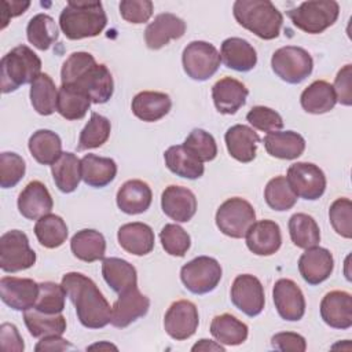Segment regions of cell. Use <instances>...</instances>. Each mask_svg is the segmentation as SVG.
Wrapping results in <instances>:
<instances>
[{"label": "cell", "mask_w": 352, "mask_h": 352, "mask_svg": "<svg viewBox=\"0 0 352 352\" xmlns=\"http://www.w3.org/2000/svg\"><path fill=\"white\" fill-rule=\"evenodd\" d=\"M60 81L89 96L92 103H106L114 91L110 70L103 63H96L94 55L77 51L69 55L60 70Z\"/></svg>", "instance_id": "obj_1"}, {"label": "cell", "mask_w": 352, "mask_h": 352, "mask_svg": "<svg viewBox=\"0 0 352 352\" xmlns=\"http://www.w3.org/2000/svg\"><path fill=\"white\" fill-rule=\"evenodd\" d=\"M84 327L102 329L111 320V308L96 283L81 272H67L60 283Z\"/></svg>", "instance_id": "obj_2"}, {"label": "cell", "mask_w": 352, "mask_h": 352, "mask_svg": "<svg viewBox=\"0 0 352 352\" xmlns=\"http://www.w3.org/2000/svg\"><path fill=\"white\" fill-rule=\"evenodd\" d=\"M106 23L107 16L100 1H67L59 15V28L69 40L95 37Z\"/></svg>", "instance_id": "obj_3"}, {"label": "cell", "mask_w": 352, "mask_h": 352, "mask_svg": "<svg viewBox=\"0 0 352 352\" xmlns=\"http://www.w3.org/2000/svg\"><path fill=\"white\" fill-rule=\"evenodd\" d=\"M232 12L242 28L263 40L276 38L280 33L283 15L268 0H236Z\"/></svg>", "instance_id": "obj_4"}, {"label": "cell", "mask_w": 352, "mask_h": 352, "mask_svg": "<svg viewBox=\"0 0 352 352\" xmlns=\"http://www.w3.org/2000/svg\"><path fill=\"white\" fill-rule=\"evenodd\" d=\"M41 74V59L28 45H18L0 62L1 92L8 94L23 84H32Z\"/></svg>", "instance_id": "obj_5"}, {"label": "cell", "mask_w": 352, "mask_h": 352, "mask_svg": "<svg viewBox=\"0 0 352 352\" xmlns=\"http://www.w3.org/2000/svg\"><path fill=\"white\" fill-rule=\"evenodd\" d=\"M340 14V6L334 0H311L286 11L293 25L309 34H318L334 25Z\"/></svg>", "instance_id": "obj_6"}, {"label": "cell", "mask_w": 352, "mask_h": 352, "mask_svg": "<svg viewBox=\"0 0 352 352\" xmlns=\"http://www.w3.org/2000/svg\"><path fill=\"white\" fill-rule=\"evenodd\" d=\"M271 66L280 80L289 84H300L312 73L314 60L304 48L286 45L274 52Z\"/></svg>", "instance_id": "obj_7"}, {"label": "cell", "mask_w": 352, "mask_h": 352, "mask_svg": "<svg viewBox=\"0 0 352 352\" xmlns=\"http://www.w3.org/2000/svg\"><path fill=\"white\" fill-rule=\"evenodd\" d=\"M256 221V212L250 202L234 197L224 201L216 212V226L227 236L243 238Z\"/></svg>", "instance_id": "obj_8"}, {"label": "cell", "mask_w": 352, "mask_h": 352, "mask_svg": "<svg viewBox=\"0 0 352 352\" xmlns=\"http://www.w3.org/2000/svg\"><path fill=\"white\" fill-rule=\"evenodd\" d=\"M221 265L209 256H198L184 264L180 279L187 290L194 294H206L216 289L221 279Z\"/></svg>", "instance_id": "obj_9"}, {"label": "cell", "mask_w": 352, "mask_h": 352, "mask_svg": "<svg viewBox=\"0 0 352 352\" xmlns=\"http://www.w3.org/2000/svg\"><path fill=\"white\" fill-rule=\"evenodd\" d=\"M36 253L29 245L25 232L11 230L0 238V268L4 272H18L33 267Z\"/></svg>", "instance_id": "obj_10"}, {"label": "cell", "mask_w": 352, "mask_h": 352, "mask_svg": "<svg viewBox=\"0 0 352 352\" xmlns=\"http://www.w3.org/2000/svg\"><path fill=\"white\" fill-rule=\"evenodd\" d=\"M183 69L186 74L195 81L210 78L220 66V54L216 47L208 41H191L183 50Z\"/></svg>", "instance_id": "obj_11"}, {"label": "cell", "mask_w": 352, "mask_h": 352, "mask_svg": "<svg viewBox=\"0 0 352 352\" xmlns=\"http://www.w3.org/2000/svg\"><path fill=\"white\" fill-rule=\"evenodd\" d=\"M286 180L297 197L308 201L319 199L326 190L323 170L311 162H296L290 165Z\"/></svg>", "instance_id": "obj_12"}, {"label": "cell", "mask_w": 352, "mask_h": 352, "mask_svg": "<svg viewBox=\"0 0 352 352\" xmlns=\"http://www.w3.org/2000/svg\"><path fill=\"white\" fill-rule=\"evenodd\" d=\"M198 324L199 315L197 305L188 300L172 302L164 316V329L176 341H183L194 336Z\"/></svg>", "instance_id": "obj_13"}, {"label": "cell", "mask_w": 352, "mask_h": 352, "mask_svg": "<svg viewBox=\"0 0 352 352\" xmlns=\"http://www.w3.org/2000/svg\"><path fill=\"white\" fill-rule=\"evenodd\" d=\"M231 301L241 312L250 318L260 315L265 304L261 282L250 274L238 275L231 286Z\"/></svg>", "instance_id": "obj_14"}, {"label": "cell", "mask_w": 352, "mask_h": 352, "mask_svg": "<svg viewBox=\"0 0 352 352\" xmlns=\"http://www.w3.org/2000/svg\"><path fill=\"white\" fill-rule=\"evenodd\" d=\"M275 308L279 316L289 322L300 320L305 314V298L298 285L287 278L278 279L272 289Z\"/></svg>", "instance_id": "obj_15"}, {"label": "cell", "mask_w": 352, "mask_h": 352, "mask_svg": "<svg viewBox=\"0 0 352 352\" xmlns=\"http://www.w3.org/2000/svg\"><path fill=\"white\" fill-rule=\"evenodd\" d=\"M38 283L29 278L3 276L0 279L1 301L15 311H26L36 304Z\"/></svg>", "instance_id": "obj_16"}, {"label": "cell", "mask_w": 352, "mask_h": 352, "mask_svg": "<svg viewBox=\"0 0 352 352\" xmlns=\"http://www.w3.org/2000/svg\"><path fill=\"white\" fill-rule=\"evenodd\" d=\"M150 300L138 287H132L121 294L111 307V320L114 327L124 329L132 322L144 316L148 312Z\"/></svg>", "instance_id": "obj_17"}, {"label": "cell", "mask_w": 352, "mask_h": 352, "mask_svg": "<svg viewBox=\"0 0 352 352\" xmlns=\"http://www.w3.org/2000/svg\"><path fill=\"white\" fill-rule=\"evenodd\" d=\"M186 33V22L170 12L158 14L144 30V41L150 50H160L170 40H177Z\"/></svg>", "instance_id": "obj_18"}, {"label": "cell", "mask_w": 352, "mask_h": 352, "mask_svg": "<svg viewBox=\"0 0 352 352\" xmlns=\"http://www.w3.org/2000/svg\"><path fill=\"white\" fill-rule=\"evenodd\" d=\"M334 258L330 250L314 246L305 249L298 258V271L308 285H319L324 282L333 272Z\"/></svg>", "instance_id": "obj_19"}, {"label": "cell", "mask_w": 352, "mask_h": 352, "mask_svg": "<svg viewBox=\"0 0 352 352\" xmlns=\"http://www.w3.org/2000/svg\"><path fill=\"white\" fill-rule=\"evenodd\" d=\"M161 206L169 219L176 223H187L197 212V198L187 187L168 186L162 191Z\"/></svg>", "instance_id": "obj_20"}, {"label": "cell", "mask_w": 352, "mask_h": 352, "mask_svg": "<svg viewBox=\"0 0 352 352\" xmlns=\"http://www.w3.org/2000/svg\"><path fill=\"white\" fill-rule=\"evenodd\" d=\"M320 316L333 329H349L352 326V296L344 290L329 292L320 301Z\"/></svg>", "instance_id": "obj_21"}, {"label": "cell", "mask_w": 352, "mask_h": 352, "mask_svg": "<svg viewBox=\"0 0 352 352\" xmlns=\"http://www.w3.org/2000/svg\"><path fill=\"white\" fill-rule=\"evenodd\" d=\"M245 236L248 249L257 256H271L282 245L280 228L272 220L254 221Z\"/></svg>", "instance_id": "obj_22"}, {"label": "cell", "mask_w": 352, "mask_h": 352, "mask_svg": "<svg viewBox=\"0 0 352 352\" xmlns=\"http://www.w3.org/2000/svg\"><path fill=\"white\" fill-rule=\"evenodd\" d=\"M52 206L54 201L50 191L38 180L28 183L18 197V210L29 220H38L51 213Z\"/></svg>", "instance_id": "obj_23"}, {"label": "cell", "mask_w": 352, "mask_h": 352, "mask_svg": "<svg viewBox=\"0 0 352 352\" xmlns=\"http://www.w3.org/2000/svg\"><path fill=\"white\" fill-rule=\"evenodd\" d=\"M249 89L236 78L224 77L212 87L213 103L221 114H235L246 102Z\"/></svg>", "instance_id": "obj_24"}, {"label": "cell", "mask_w": 352, "mask_h": 352, "mask_svg": "<svg viewBox=\"0 0 352 352\" xmlns=\"http://www.w3.org/2000/svg\"><path fill=\"white\" fill-rule=\"evenodd\" d=\"M117 239L120 246L135 256L148 254L154 249V231L153 228L140 221L126 223L118 228Z\"/></svg>", "instance_id": "obj_25"}, {"label": "cell", "mask_w": 352, "mask_h": 352, "mask_svg": "<svg viewBox=\"0 0 352 352\" xmlns=\"http://www.w3.org/2000/svg\"><path fill=\"white\" fill-rule=\"evenodd\" d=\"M226 146L230 155L239 162H250L256 158L257 143L260 136L250 126L236 124L227 129L224 135Z\"/></svg>", "instance_id": "obj_26"}, {"label": "cell", "mask_w": 352, "mask_h": 352, "mask_svg": "<svg viewBox=\"0 0 352 352\" xmlns=\"http://www.w3.org/2000/svg\"><path fill=\"white\" fill-rule=\"evenodd\" d=\"M220 59L228 69L249 72L257 63V54L249 41L241 37H230L221 43Z\"/></svg>", "instance_id": "obj_27"}, {"label": "cell", "mask_w": 352, "mask_h": 352, "mask_svg": "<svg viewBox=\"0 0 352 352\" xmlns=\"http://www.w3.org/2000/svg\"><path fill=\"white\" fill-rule=\"evenodd\" d=\"M117 206L126 214H139L146 212L153 199L148 184L139 179L125 182L117 191Z\"/></svg>", "instance_id": "obj_28"}, {"label": "cell", "mask_w": 352, "mask_h": 352, "mask_svg": "<svg viewBox=\"0 0 352 352\" xmlns=\"http://www.w3.org/2000/svg\"><path fill=\"white\" fill-rule=\"evenodd\" d=\"M132 113L142 121L154 122L165 117L170 107L172 100L168 94L157 91H142L132 99Z\"/></svg>", "instance_id": "obj_29"}, {"label": "cell", "mask_w": 352, "mask_h": 352, "mask_svg": "<svg viewBox=\"0 0 352 352\" xmlns=\"http://www.w3.org/2000/svg\"><path fill=\"white\" fill-rule=\"evenodd\" d=\"M263 143L271 157L280 160H296L305 150L304 138L294 131L270 132L264 136Z\"/></svg>", "instance_id": "obj_30"}, {"label": "cell", "mask_w": 352, "mask_h": 352, "mask_svg": "<svg viewBox=\"0 0 352 352\" xmlns=\"http://www.w3.org/2000/svg\"><path fill=\"white\" fill-rule=\"evenodd\" d=\"M102 275L113 292L121 294L138 285V274L135 267L118 257H107L102 261Z\"/></svg>", "instance_id": "obj_31"}, {"label": "cell", "mask_w": 352, "mask_h": 352, "mask_svg": "<svg viewBox=\"0 0 352 352\" xmlns=\"http://www.w3.org/2000/svg\"><path fill=\"white\" fill-rule=\"evenodd\" d=\"M117 175V164L107 157L85 154L81 158V179L85 184L100 188L110 184Z\"/></svg>", "instance_id": "obj_32"}, {"label": "cell", "mask_w": 352, "mask_h": 352, "mask_svg": "<svg viewBox=\"0 0 352 352\" xmlns=\"http://www.w3.org/2000/svg\"><path fill=\"white\" fill-rule=\"evenodd\" d=\"M164 160L166 168L184 179H199L204 175V162H201L190 150H187L183 144L170 146L164 153Z\"/></svg>", "instance_id": "obj_33"}, {"label": "cell", "mask_w": 352, "mask_h": 352, "mask_svg": "<svg viewBox=\"0 0 352 352\" xmlns=\"http://www.w3.org/2000/svg\"><path fill=\"white\" fill-rule=\"evenodd\" d=\"M301 107L311 114H323L337 103V98L333 85L324 80H316L309 84L300 96Z\"/></svg>", "instance_id": "obj_34"}, {"label": "cell", "mask_w": 352, "mask_h": 352, "mask_svg": "<svg viewBox=\"0 0 352 352\" xmlns=\"http://www.w3.org/2000/svg\"><path fill=\"white\" fill-rule=\"evenodd\" d=\"M55 186L62 192H73L81 180V160L73 153H62L51 165Z\"/></svg>", "instance_id": "obj_35"}, {"label": "cell", "mask_w": 352, "mask_h": 352, "mask_svg": "<svg viewBox=\"0 0 352 352\" xmlns=\"http://www.w3.org/2000/svg\"><path fill=\"white\" fill-rule=\"evenodd\" d=\"M70 249L74 257L78 260L92 263L103 258L106 253V241L99 231L85 228L73 235Z\"/></svg>", "instance_id": "obj_36"}, {"label": "cell", "mask_w": 352, "mask_h": 352, "mask_svg": "<svg viewBox=\"0 0 352 352\" xmlns=\"http://www.w3.org/2000/svg\"><path fill=\"white\" fill-rule=\"evenodd\" d=\"M23 320L29 333L36 338L62 336L66 331V319L60 314H44L29 308L23 311Z\"/></svg>", "instance_id": "obj_37"}, {"label": "cell", "mask_w": 352, "mask_h": 352, "mask_svg": "<svg viewBox=\"0 0 352 352\" xmlns=\"http://www.w3.org/2000/svg\"><path fill=\"white\" fill-rule=\"evenodd\" d=\"M28 146L32 157L41 165H52L62 154V140L50 129L33 132Z\"/></svg>", "instance_id": "obj_38"}, {"label": "cell", "mask_w": 352, "mask_h": 352, "mask_svg": "<svg viewBox=\"0 0 352 352\" xmlns=\"http://www.w3.org/2000/svg\"><path fill=\"white\" fill-rule=\"evenodd\" d=\"M210 333L219 344L241 345L246 341L249 329L231 314H221L212 319Z\"/></svg>", "instance_id": "obj_39"}, {"label": "cell", "mask_w": 352, "mask_h": 352, "mask_svg": "<svg viewBox=\"0 0 352 352\" xmlns=\"http://www.w3.org/2000/svg\"><path fill=\"white\" fill-rule=\"evenodd\" d=\"M91 103L89 96L74 87L62 84L58 89L56 111L66 120H81L89 110Z\"/></svg>", "instance_id": "obj_40"}, {"label": "cell", "mask_w": 352, "mask_h": 352, "mask_svg": "<svg viewBox=\"0 0 352 352\" xmlns=\"http://www.w3.org/2000/svg\"><path fill=\"white\" fill-rule=\"evenodd\" d=\"M289 234L292 242L301 249L318 246L320 230L316 220L307 213H294L289 219Z\"/></svg>", "instance_id": "obj_41"}, {"label": "cell", "mask_w": 352, "mask_h": 352, "mask_svg": "<svg viewBox=\"0 0 352 352\" xmlns=\"http://www.w3.org/2000/svg\"><path fill=\"white\" fill-rule=\"evenodd\" d=\"M34 234L41 246L47 249H55L63 245L69 230L60 216L48 213L36 221Z\"/></svg>", "instance_id": "obj_42"}, {"label": "cell", "mask_w": 352, "mask_h": 352, "mask_svg": "<svg viewBox=\"0 0 352 352\" xmlns=\"http://www.w3.org/2000/svg\"><path fill=\"white\" fill-rule=\"evenodd\" d=\"M58 89L47 73H41L30 84V102L33 109L41 116H51L56 110Z\"/></svg>", "instance_id": "obj_43"}, {"label": "cell", "mask_w": 352, "mask_h": 352, "mask_svg": "<svg viewBox=\"0 0 352 352\" xmlns=\"http://www.w3.org/2000/svg\"><path fill=\"white\" fill-rule=\"evenodd\" d=\"M26 36L30 44L40 51L48 50L58 40V26L47 14L34 15L26 28Z\"/></svg>", "instance_id": "obj_44"}, {"label": "cell", "mask_w": 352, "mask_h": 352, "mask_svg": "<svg viewBox=\"0 0 352 352\" xmlns=\"http://www.w3.org/2000/svg\"><path fill=\"white\" fill-rule=\"evenodd\" d=\"M110 132H111L110 121L98 113H92L89 121L87 122V125L82 128L80 133L77 150L82 151L88 148L100 147L107 142Z\"/></svg>", "instance_id": "obj_45"}, {"label": "cell", "mask_w": 352, "mask_h": 352, "mask_svg": "<svg viewBox=\"0 0 352 352\" xmlns=\"http://www.w3.org/2000/svg\"><path fill=\"white\" fill-rule=\"evenodd\" d=\"M264 198L267 205L276 212L289 210L297 202V195L290 188L285 176H275L267 183Z\"/></svg>", "instance_id": "obj_46"}, {"label": "cell", "mask_w": 352, "mask_h": 352, "mask_svg": "<svg viewBox=\"0 0 352 352\" xmlns=\"http://www.w3.org/2000/svg\"><path fill=\"white\" fill-rule=\"evenodd\" d=\"M66 292L62 285L55 282L38 283V296L32 308L44 314H60L65 308Z\"/></svg>", "instance_id": "obj_47"}, {"label": "cell", "mask_w": 352, "mask_h": 352, "mask_svg": "<svg viewBox=\"0 0 352 352\" xmlns=\"http://www.w3.org/2000/svg\"><path fill=\"white\" fill-rule=\"evenodd\" d=\"M183 146L190 150L201 162L212 161L217 155V144L214 138L209 132L199 128H195L188 133Z\"/></svg>", "instance_id": "obj_48"}, {"label": "cell", "mask_w": 352, "mask_h": 352, "mask_svg": "<svg viewBox=\"0 0 352 352\" xmlns=\"http://www.w3.org/2000/svg\"><path fill=\"white\" fill-rule=\"evenodd\" d=\"M160 239L164 250L175 257H183L191 245L190 235L177 224H165L160 232Z\"/></svg>", "instance_id": "obj_49"}, {"label": "cell", "mask_w": 352, "mask_h": 352, "mask_svg": "<svg viewBox=\"0 0 352 352\" xmlns=\"http://www.w3.org/2000/svg\"><path fill=\"white\" fill-rule=\"evenodd\" d=\"M329 219L334 231L342 238H352V202L349 198H337L329 208Z\"/></svg>", "instance_id": "obj_50"}, {"label": "cell", "mask_w": 352, "mask_h": 352, "mask_svg": "<svg viewBox=\"0 0 352 352\" xmlns=\"http://www.w3.org/2000/svg\"><path fill=\"white\" fill-rule=\"evenodd\" d=\"M26 165L16 153L4 151L0 154V186L3 188L15 187L25 176Z\"/></svg>", "instance_id": "obj_51"}, {"label": "cell", "mask_w": 352, "mask_h": 352, "mask_svg": "<svg viewBox=\"0 0 352 352\" xmlns=\"http://www.w3.org/2000/svg\"><path fill=\"white\" fill-rule=\"evenodd\" d=\"M248 122L263 132H276L283 128V120L279 113L265 106H254L246 114Z\"/></svg>", "instance_id": "obj_52"}, {"label": "cell", "mask_w": 352, "mask_h": 352, "mask_svg": "<svg viewBox=\"0 0 352 352\" xmlns=\"http://www.w3.org/2000/svg\"><path fill=\"white\" fill-rule=\"evenodd\" d=\"M153 3L150 0H122L120 3L121 16L131 23H144L153 15Z\"/></svg>", "instance_id": "obj_53"}, {"label": "cell", "mask_w": 352, "mask_h": 352, "mask_svg": "<svg viewBox=\"0 0 352 352\" xmlns=\"http://www.w3.org/2000/svg\"><path fill=\"white\" fill-rule=\"evenodd\" d=\"M271 345L280 352H304L307 349L305 338L293 331L276 333L271 338Z\"/></svg>", "instance_id": "obj_54"}, {"label": "cell", "mask_w": 352, "mask_h": 352, "mask_svg": "<svg viewBox=\"0 0 352 352\" xmlns=\"http://www.w3.org/2000/svg\"><path fill=\"white\" fill-rule=\"evenodd\" d=\"M351 80H352V65H345L336 76L334 80V94L337 98V102H340L344 106L352 104V88H351Z\"/></svg>", "instance_id": "obj_55"}, {"label": "cell", "mask_w": 352, "mask_h": 352, "mask_svg": "<svg viewBox=\"0 0 352 352\" xmlns=\"http://www.w3.org/2000/svg\"><path fill=\"white\" fill-rule=\"evenodd\" d=\"M0 348L3 351L22 352L25 349L23 340L18 329L11 323H3L0 327Z\"/></svg>", "instance_id": "obj_56"}, {"label": "cell", "mask_w": 352, "mask_h": 352, "mask_svg": "<svg viewBox=\"0 0 352 352\" xmlns=\"http://www.w3.org/2000/svg\"><path fill=\"white\" fill-rule=\"evenodd\" d=\"M3 6V11H1V29H4L7 26V23L10 22L11 18L22 15L30 6V1H18V0H3L1 1Z\"/></svg>", "instance_id": "obj_57"}, {"label": "cell", "mask_w": 352, "mask_h": 352, "mask_svg": "<svg viewBox=\"0 0 352 352\" xmlns=\"http://www.w3.org/2000/svg\"><path fill=\"white\" fill-rule=\"evenodd\" d=\"M72 348H73V345L67 340L62 338L60 336H50V337H43L34 346V351L36 352H41V351L54 352V351H67Z\"/></svg>", "instance_id": "obj_58"}, {"label": "cell", "mask_w": 352, "mask_h": 352, "mask_svg": "<svg viewBox=\"0 0 352 352\" xmlns=\"http://www.w3.org/2000/svg\"><path fill=\"white\" fill-rule=\"evenodd\" d=\"M191 351H220V352H224V346L216 341H212V340H206V338H202L199 340L195 345H192Z\"/></svg>", "instance_id": "obj_59"}, {"label": "cell", "mask_w": 352, "mask_h": 352, "mask_svg": "<svg viewBox=\"0 0 352 352\" xmlns=\"http://www.w3.org/2000/svg\"><path fill=\"white\" fill-rule=\"evenodd\" d=\"M96 348H99V349H103V348H106V349H116V351H117V346H114L113 344H109V342H100V344H94V345L88 346L87 349H96Z\"/></svg>", "instance_id": "obj_60"}]
</instances>
